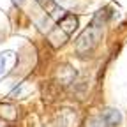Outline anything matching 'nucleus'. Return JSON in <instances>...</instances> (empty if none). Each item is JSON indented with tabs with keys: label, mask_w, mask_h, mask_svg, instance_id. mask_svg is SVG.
<instances>
[{
	"label": "nucleus",
	"mask_w": 127,
	"mask_h": 127,
	"mask_svg": "<svg viewBox=\"0 0 127 127\" xmlns=\"http://www.w3.org/2000/svg\"><path fill=\"white\" fill-rule=\"evenodd\" d=\"M101 34H102V30H101V27H97L95 23H92L88 28H85L83 30V34L78 37V41H76V53L78 55H87V53H90L95 46H97V42H99V39H101Z\"/></svg>",
	"instance_id": "f257e3e1"
},
{
	"label": "nucleus",
	"mask_w": 127,
	"mask_h": 127,
	"mask_svg": "<svg viewBox=\"0 0 127 127\" xmlns=\"http://www.w3.org/2000/svg\"><path fill=\"white\" fill-rule=\"evenodd\" d=\"M101 120H102V124H104L106 127H120L124 117H122V113H120L118 109H115V108H106L102 113H101Z\"/></svg>",
	"instance_id": "f03ea898"
},
{
	"label": "nucleus",
	"mask_w": 127,
	"mask_h": 127,
	"mask_svg": "<svg viewBox=\"0 0 127 127\" xmlns=\"http://www.w3.org/2000/svg\"><path fill=\"white\" fill-rule=\"evenodd\" d=\"M60 27L65 30V32H72V30L78 27V20L74 18L72 14H65V16L60 20Z\"/></svg>",
	"instance_id": "7ed1b4c3"
},
{
	"label": "nucleus",
	"mask_w": 127,
	"mask_h": 127,
	"mask_svg": "<svg viewBox=\"0 0 127 127\" xmlns=\"http://www.w3.org/2000/svg\"><path fill=\"white\" fill-rule=\"evenodd\" d=\"M88 127H106V125L102 124L101 117H95V118H92V120L88 122Z\"/></svg>",
	"instance_id": "20e7f679"
},
{
	"label": "nucleus",
	"mask_w": 127,
	"mask_h": 127,
	"mask_svg": "<svg viewBox=\"0 0 127 127\" xmlns=\"http://www.w3.org/2000/svg\"><path fill=\"white\" fill-rule=\"evenodd\" d=\"M4 74H5V57L0 55V79L4 78Z\"/></svg>",
	"instance_id": "39448f33"
},
{
	"label": "nucleus",
	"mask_w": 127,
	"mask_h": 127,
	"mask_svg": "<svg viewBox=\"0 0 127 127\" xmlns=\"http://www.w3.org/2000/svg\"><path fill=\"white\" fill-rule=\"evenodd\" d=\"M37 2L44 7V9H53L55 7V4H53V0H37Z\"/></svg>",
	"instance_id": "423d86ee"
}]
</instances>
